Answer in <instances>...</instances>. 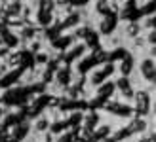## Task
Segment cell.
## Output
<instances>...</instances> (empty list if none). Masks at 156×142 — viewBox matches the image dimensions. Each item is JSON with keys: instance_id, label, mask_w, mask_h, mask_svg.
Wrapping results in <instances>:
<instances>
[{"instance_id": "obj_1", "label": "cell", "mask_w": 156, "mask_h": 142, "mask_svg": "<svg viewBox=\"0 0 156 142\" xmlns=\"http://www.w3.org/2000/svg\"><path fill=\"white\" fill-rule=\"evenodd\" d=\"M131 108H133V116L154 117V87H147V85L135 87Z\"/></svg>"}, {"instance_id": "obj_2", "label": "cell", "mask_w": 156, "mask_h": 142, "mask_svg": "<svg viewBox=\"0 0 156 142\" xmlns=\"http://www.w3.org/2000/svg\"><path fill=\"white\" fill-rule=\"evenodd\" d=\"M135 76L139 85L154 87L156 85V59L149 55H139L137 57V66H135Z\"/></svg>"}, {"instance_id": "obj_3", "label": "cell", "mask_w": 156, "mask_h": 142, "mask_svg": "<svg viewBox=\"0 0 156 142\" xmlns=\"http://www.w3.org/2000/svg\"><path fill=\"white\" fill-rule=\"evenodd\" d=\"M93 27H95V30L99 32L101 38H107V36H111V34H114L116 30H118L120 19H118V15H116V13H108V15H105V17L95 19Z\"/></svg>"}, {"instance_id": "obj_4", "label": "cell", "mask_w": 156, "mask_h": 142, "mask_svg": "<svg viewBox=\"0 0 156 142\" xmlns=\"http://www.w3.org/2000/svg\"><path fill=\"white\" fill-rule=\"evenodd\" d=\"M126 127L133 137H141L145 133H149L154 129V117H139V116H131L126 121Z\"/></svg>"}, {"instance_id": "obj_5", "label": "cell", "mask_w": 156, "mask_h": 142, "mask_svg": "<svg viewBox=\"0 0 156 142\" xmlns=\"http://www.w3.org/2000/svg\"><path fill=\"white\" fill-rule=\"evenodd\" d=\"M88 53V47H86L84 42H74L71 47H69L67 51L59 53V59H61V65H74L76 61H80L84 55Z\"/></svg>"}, {"instance_id": "obj_6", "label": "cell", "mask_w": 156, "mask_h": 142, "mask_svg": "<svg viewBox=\"0 0 156 142\" xmlns=\"http://www.w3.org/2000/svg\"><path fill=\"white\" fill-rule=\"evenodd\" d=\"M74 80H76V72H74V66L71 65H61L53 72V82L61 87H69L71 83H74Z\"/></svg>"}, {"instance_id": "obj_7", "label": "cell", "mask_w": 156, "mask_h": 142, "mask_svg": "<svg viewBox=\"0 0 156 142\" xmlns=\"http://www.w3.org/2000/svg\"><path fill=\"white\" fill-rule=\"evenodd\" d=\"M114 65H116V74H118V76H131V74H135L137 55L129 51L126 57H122L120 61H116Z\"/></svg>"}, {"instance_id": "obj_8", "label": "cell", "mask_w": 156, "mask_h": 142, "mask_svg": "<svg viewBox=\"0 0 156 142\" xmlns=\"http://www.w3.org/2000/svg\"><path fill=\"white\" fill-rule=\"evenodd\" d=\"M73 66H74V72H76L78 76H86L90 70H93L95 66H99V63H97V59H95V55H93L91 51H88L80 61H76Z\"/></svg>"}, {"instance_id": "obj_9", "label": "cell", "mask_w": 156, "mask_h": 142, "mask_svg": "<svg viewBox=\"0 0 156 142\" xmlns=\"http://www.w3.org/2000/svg\"><path fill=\"white\" fill-rule=\"evenodd\" d=\"M118 32L122 34L124 40H131V38H135L139 34H143V29L139 25V19H133V21H122L120 27H118Z\"/></svg>"}, {"instance_id": "obj_10", "label": "cell", "mask_w": 156, "mask_h": 142, "mask_svg": "<svg viewBox=\"0 0 156 142\" xmlns=\"http://www.w3.org/2000/svg\"><path fill=\"white\" fill-rule=\"evenodd\" d=\"M103 120H105V114L101 110H86L84 116H82V127L93 131Z\"/></svg>"}, {"instance_id": "obj_11", "label": "cell", "mask_w": 156, "mask_h": 142, "mask_svg": "<svg viewBox=\"0 0 156 142\" xmlns=\"http://www.w3.org/2000/svg\"><path fill=\"white\" fill-rule=\"evenodd\" d=\"M50 123H51L50 116L44 112V114H40L38 117H34V120L30 121V133H36V135H44V133H48Z\"/></svg>"}, {"instance_id": "obj_12", "label": "cell", "mask_w": 156, "mask_h": 142, "mask_svg": "<svg viewBox=\"0 0 156 142\" xmlns=\"http://www.w3.org/2000/svg\"><path fill=\"white\" fill-rule=\"evenodd\" d=\"M93 97H99V99H111L116 95V87H114V82L112 80H107L103 82L101 85H97L95 89H93Z\"/></svg>"}, {"instance_id": "obj_13", "label": "cell", "mask_w": 156, "mask_h": 142, "mask_svg": "<svg viewBox=\"0 0 156 142\" xmlns=\"http://www.w3.org/2000/svg\"><path fill=\"white\" fill-rule=\"evenodd\" d=\"M0 61H4L6 65H8V68H21V63H23V47L8 51V55H6L4 59H0Z\"/></svg>"}, {"instance_id": "obj_14", "label": "cell", "mask_w": 156, "mask_h": 142, "mask_svg": "<svg viewBox=\"0 0 156 142\" xmlns=\"http://www.w3.org/2000/svg\"><path fill=\"white\" fill-rule=\"evenodd\" d=\"M84 44H86V47H88V51H91V49H95L97 46H101V42H103V38L99 36V32L95 30V27H91L90 29V32L84 36V40H82Z\"/></svg>"}, {"instance_id": "obj_15", "label": "cell", "mask_w": 156, "mask_h": 142, "mask_svg": "<svg viewBox=\"0 0 156 142\" xmlns=\"http://www.w3.org/2000/svg\"><path fill=\"white\" fill-rule=\"evenodd\" d=\"M101 44H103V46L107 47V49H114V47H118V46H124V44H126V40H124L122 34L118 32V30H116L114 34H111V36L103 38V42H101Z\"/></svg>"}, {"instance_id": "obj_16", "label": "cell", "mask_w": 156, "mask_h": 142, "mask_svg": "<svg viewBox=\"0 0 156 142\" xmlns=\"http://www.w3.org/2000/svg\"><path fill=\"white\" fill-rule=\"evenodd\" d=\"M139 25H141L143 32H145V30H152V29H156V13L141 15V17H139Z\"/></svg>"}, {"instance_id": "obj_17", "label": "cell", "mask_w": 156, "mask_h": 142, "mask_svg": "<svg viewBox=\"0 0 156 142\" xmlns=\"http://www.w3.org/2000/svg\"><path fill=\"white\" fill-rule=\"evenodd\" d=\"M50 57H51V53L48 49H42V51H38V53L33 55V65L42 68V66H46V63L50 61Z\"/></svg>"}, {"instance_id": "obj_18", "label": "cell", "mask_w": 156, "mask_h": 142, "mask_svg": "<svg viewBox=\"0 0 156 142\" xmlns=\"http://www.w3.org/2000/svg\"><path fill=\"white\" fill-rule=\"evenodd\" d=\"M143 38H145V42H147V46H156V29H152V30H145L143 32Z\"/></svg>"}, {"instance_id": "obj_19", "label": "cell", "mask_w": 156, "mask_h": 142, "mask_svg": "<svg viewBox=\"0 0 156 142\" xmlns=\"http://www.w3.org/2000/svg\"><path fill=\"white\" fill-rule=\"evenodd\" d=\"M8 110H10V108H6V106L2 104V102H0V121H2V117L6 116V112H8Z\"/></svg>"}, {"instance_id": "obj_20", "label": "cell", "mask_w": 156, "mask_h": 142, "mask_svg": "<svg viewBox=\"0 0 156 142\" xmlns=\"http://www.w3.org/2000/svg\"><path fill=\"white\" fill-rule=\"evenodd\" d=\"M99 142H118V140H116V138H114L112 135H108L107 138H103V140H99Z\"/></svg>"}, {"instance_id": "obj_21", "label": "cell", "mask_w": 156, "mask_h": 142, "mask_svg": "<svg viewBox=\"0 0 156 142\" xmlns=\"http://www.w3.org/2000/svg\"><path fill=\"white\" fill-rule=\"evenodd\" d=\"M0 47H2V38H0Z\"/></svg>"}, {"instance_id": "obj_22", "label": "cell", "mask_w": 156, "mask_h": 142, "mask_svg": "<svg viewBox=\"0 0 156 142\" xmlns=\"http://www.w3.org/2000/svg\"><path fill=\"white\" fill-rule=\"evenodd\" d=\"M124 142H129V140H124Z\"/></svg>"}]
</instances>
